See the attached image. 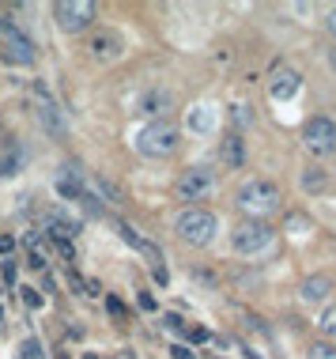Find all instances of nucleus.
<instances>
[{
    "label": "nucleus",
    "instance_id": "obj_1",
    "mask_svg": "<svg viewBox=\"0 0 336 359\" xmlns=\"http://www.w3.org/2000/svg\"><path fill=\"white\" fill-rule=\"evenodd\" d=\"M178 144H182L178 125L163 122V117H159V122H147L136 133V148H140V155H147V159H170V155L178 152Z\"/></svg>",
    "mask_w": 336,
    "mask_h": 359
},
{
    "label": "nucleus",
    "instance_id": "obj_19",
    "mask_svg": "<svg viewBox=\"0 0 336 359\" xmlns=\"http://www.w3.org/2000/svg\"><path fill=\"white\" fill-rule=\"evenodd\" d=\"M166 325H170L174 333H189V329H185V321H182L178 314H170V318H166Z\"/></svg>",
    "mask_w": 336,
    "mask_h": 359
},
{
    "label": "nucleus",
    "instance_id": "obj_21",
    "mask_svg": "<svg viewBox=\"0 0 336 359\" xmlns=\"http://www.w3.org/2000/svg\"><path fill=\"white\" fill-rule=\"evenodd\" d=\"M0 254H12V238L8 235H0Z\"/></svg>",
    "mask_w": 336,
    "mask_h": 359
},
{
    "label": "nucleus",
    "instance_id": "obj_6",
    "mask_svg": "<svg viewBox=\"0 0 336 359\" xmlns=\"http://www.w3.org/2000/svg\"><path fill=\"white\" fill-rule=\"evenodd\" d=\"M53 15H57V27L64 34H80L95 20V4L91 0H61V4H53Z\"/></svg>",
    "mask_w": 336,
    "mask_h": 359
},
{
    "label": "nucleus",
    "instance_id": "obj_5",
    "mask_svg": "<svg viewBox=\"0 0 336 359\" xmlns=\"http://www.w3.org/2000/svg\"><path fill=\"white\" fill-rule=\"evenodd\" d=\"M272 238H276V231H272V224H265V219H242V224L231 231V246H235L238 254H261V250H268L272 246Z\"/></svg>",
    "mask_w": 336,
    "mask_h": 359
},
{
    "label": "nucleus",
    "instance_id": "obj_23",
    "mask_svg": "<svg viewBox=\"0 0 336 359\" xmlns=\"http://www.w3.org/2000/svg\"><path fill=\"white\" fill-rule=\"evenodd\" d=\"M329 64H333V68H336V50H333V57H329Z\"/></svg>",
    "mask_w": 336,
    "mask_h": 359
},
{
    "label": "nucleus",
    "instance_id": "obj_18",
    "mask_svg": "<svg viewBox=\"0 0 336 359\" xmlns=\"http://www.w3.org/2000/svg\"><path fill=\"white\" fill-rule=\"evenodd\" d=\"M231 117H235V125H238V129L246 125V122H254V114H246V106H235V114H231Z\"/></svg>",
    "mask_w": 336,
    "mask_h": 359
},
{
    "label": "nucleus",
    "instance_id": "obj_3",
    "mask_svg": "<svg viewBox=\"0 0 336 359\" xmlns=\"http://www.w3.org/2000/svg\"><path fill=\"white\" fill-rule=\"evenodd\" d=\"M279 189L272 186V182H265V178H249L246 186L238 189V200L235 205L246 212L249 219H265V216H272V212H279Z\"/></svg>",
    "mask_w": 336,
    "mask_h": 359
},
{
    "label": "nucleus",
    "instance_id": "obj_8",
    "mask_svg": "<svg viewBox=\"0 0 336 359\" xmlns=\"http://www.w3.org/2000/svg\"><path fill=\"white\" fill-rule=\"evenodd\" d=\"M212 189H216V174L208 167H189V170L178 174V182H174L178 200H204Z\"/></svg>",
    "mask_w": 336,
    "mask_h": 359
},
{
    "label": "nucleus",
    "instance_id": "obj_9",
    "mask_svg": "<svg viewBox=\"0 0 336 359\" xmlns=\"http://www.w3.org/2000/svg\"><path fill=\"white\" fill-rule=\"evenodd\" d=\"M34 114H38V122H42V129L50 136H64V117H61V110H57V103L50 98V91H45L42 84L34 87Z\"/></svg>",
    "mask_w": 336,
    "mask_h": 359
},
{
    "label": "nucleus",
    "instance_id": "obj_15",
    "mask_svg": "<svg viewBox=\"0 0 336 359\" xmlns=\"http://www.w3.org/2000/svg\"><path fill=\"white\" fill-rule=\"evenodd\" d=\"M306 359H336V348H333V344H325V340H317V344H310Z\"/></svg>",
    "mask_w": 336,
    "mask_h": 359
},
{
    "label": "nucleus",
    "instance_id": "obj_16",
    "mask_svg": "<svg viewBox=\"0 0 336 359\" xmlns=\"http://www.w3.org/2000/svg\"><path fill=\"white\" fill-rule=\"evenodd\" d=\"M20 359H45V352H42V344L38 340H23V348H20Z\"/></svg>",
    "mask_w": 336,
    "mask_h": 359
},
{
    "label": "nucleus",
    "instance_id": "obj_2",
    "mask_svg": "<svg viewBox=\"0 0 336 359\" xmlns=\"http://www.w3.org/2000/svg\"><path fill=\"white\" fill-rule=\"evenodd\" d=\"M0 57L8 64H34V57H38L34 38L20 27L15 15H0Z\"/></svg>",
    "mask_w": 336,
    "mask_h": 359
},
{
    "label": "nucleus",
    "instance_id": "obj_14",
    "mask_svg": "<svg viewBox=\"0 0 336 359\" xmlns=\"http://www.w3.org/2000/svg\"><path fill=\"white\" fill-rule=\"evenodd\" d=\"M302 189H310V193H321V189H325V174L310 167V170L302 174Z\"/></svg>",
    "mask_w": 336,
    "mask_h": 359
},
{
    "label": "nucleus",
    "instance_id": "obj_4",
    "mask_svg": "<svg viewBox=\"0 0 336 359\" xmlns=\"http://www.w3.org/2000/svg\"><path fill=\"white\" fill-rule=\"evenodd\" d=\"M174 231H178V238L189 246H208L219 231V219L212 216L208 208H185L182 216L174 219Z\"/></svg>",
    "mask_w": 336,
    "mask_h": 359
},
{
    "label": "nucleus",
    "instance_id": "obj_20",
    "mask_svg": "<svg viewBox=\"0 0 336 359\" xmlns=\"http://www.w3.org/2000/svg\"><path fill=\"white\" fill-rule=\"evenodd\" d=\"M174 359H197V352H193V348H185V344H178V348H174Z\"/></svg>",
    "mask_w": 336,
    "mask_h": 359
},
{
    "label": "nucleus",
    "instance_id": "obj_10",
    "mask_svg": "<svg viewBox=\"0 0 336 359\" xmlns=\"http://www.w3.org/2000/svg\"><path fill=\"white\" fill-rule=\"evenodd\" d=\"M219 125V110L216 106H208V103H200V106H193L189 114H185V129L189 133H212V129Z\"/></svg>",
    "mask_w": 336,
    "mask_h": 359
},
{
    "label": "nucleus",
    "instance_id": "obj_7",
    "mask_svg": "<svg viewBox=\"0 0 336 359\" xmlns=\"http://www.w3.org/2000/svg\"><path fill=\"white\" fill-rule=\"evenodd\" d=\"M302 144L310 155H333L336 152V122L333 117H310L302 125Z\"/></svg>",
    "mask_w": 336,
    "mask_h": 359
},
{
    "label": "nucleus",
    "instance_id": "obj_13",
    "mask_svg": "<svg viewBox=\"0 0 336 359\" xmlns=\"http://www.w3.org/2000/svg\"><path fill=\"white\" fill-rule=\"evenodd\" d=\"M223 163H227V167H235V170L246 163V148H242V136L238 133L223 136Z\"/></svg>",
    "mask_w": 336,
    "mask_h": 359
},
{
    "label": "nucleus",
    "instance_id": "obj_22",
    "mask_svg": "<svg viewBox=\"0 0 336 359\" xmlns=\"http://www.w3.org/2000/svg\"><path fill=\"white\" fill-rule=\"evenodd\" d=\"M329 34H333V38H336V8H333V12H329Z\"/></svg>",
    "mask_w": 336,
    "mask_h": 359
},
{
    "label": "nucleus",
    "instance_id": "obj_12",
    "mask_svg": "<svg viewBox=\"0 0 336 359\" xmlns=\"http://www.w3.org/2000/svg\"><path fill=\"white\" fill-rule=\"evenodd\" d=\"M329 291H333V280H329V276H310V280H302V299H306V302L329 299Z\"/></svg>",
    "mask_w": 336,
    "mask_h": 359
},
{
    "label": "nucleus",
    "instance_id": "obj_11",
    "mask_svg": "<svg viewBox=\"0 0 336 359\" xmlns=\"http://www.w3.org/2000/svg\"><path fill=\"white\" fill-rule=\"evenodd\" d=\"M298 87H302V76H298L295 68H279L276 80H272V91L268 95L276 98V103H287L291 95H298Z\"/></svg>",
    "mask_w": 336,
    "mask_h": 359
},
{
    "label": "nucleus",
    "instance_id": "obj_17",
    "mask_svg": "<svg viewBox=\"0 0 336 359\" xmlns=\"http://www.w3.org/2000/svg\"><path fill=\"white\" fill-rule=\"evenodd\" d=\"M321 329H325L329 337H336V302H333V307L321 314Z\"/></svg>",
    "mask_w": 336,
    "mask_h": 359
}]
</instances>
